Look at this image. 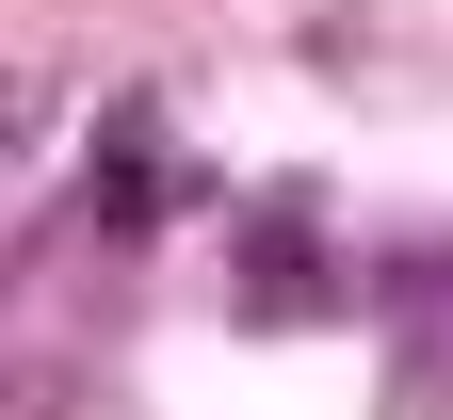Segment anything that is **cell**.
Returning <instances> with one entry per match:
<instances>
[{"mask_svg":"<svg viewBox=\"0 0 453 420\" xmlns=\"http://www.w3.org/2000/svg\"><path fill=\"white\" fill-rule=\"evenodd\" d=\"M243 308H259V324L324 308V226H308V195H275V210L243 226Z\"/></svg>","mask_w":453,"mask_h":420,"instance_id":"6da1fadb","label":"cell"},{"mask_svg":"<svg viewBox=\"0 0 453 420\" xmlns=\"http://www.w3.org/2000/svg\"><path fill=\"white\" fill-rule=\"evenodd\" d=\"M33 130H49V97H33V81H0V162H17Z\"/></svg>","mask_w":453,"mask_h":420,"instance_id":"7a4b0ae2","label":"cell"}]
</instances>
